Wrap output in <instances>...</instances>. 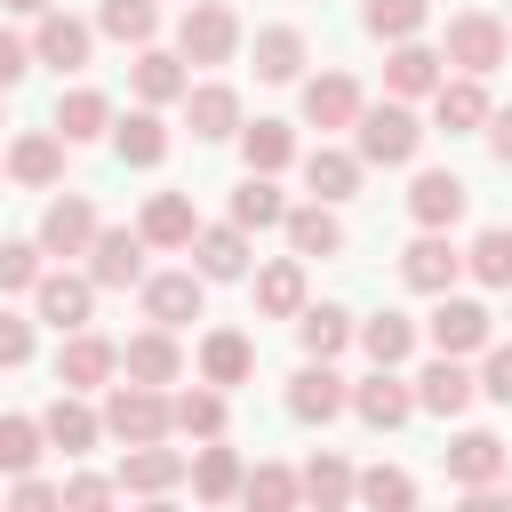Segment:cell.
Here are the masks:
<instances>
[{
    "label": "cell",
    "instance_id": "cell-1",
    "mask_svg": "<svg viewBox=\"0 0 512 512\" xmlns=\"http://www.w3.org/2000/svg\"><path fill=\"white\" fill-rule=\"evenodd\" d=\"M352 128H360V160H376V168H408L416 144H424V120H416L400 96H392V104H360Z\"/></svg>",
    "mask_w": 512,
    "mask_h": 512
},
{
    "label": "cell",
    "instance_id": "cell-2",
    "mask_svg": "<svg viewBox=\"0 0 512 512\" xmlns=\"http://www.w3.org/2000/svg\"><path fill=\"white\" fill-rule=\"evenodd\" d=\"M240 48V16L224 0H184V24H176V56L184 64H232Z\"/></svg>",
    "mask_w": 512,
    "mask_h": 512
},
{
    "label": "cell",
    "instance_id": "cell-3",
    "mask_svg": "<svg viewBox=\"0 0 512 512\" xmlns=\"http://www.w3.org/2000/svg\"><path fill=\"white\" fill-rule=\"evenodd\" d=\"M112 440H168V392L160 384H112V400H104V416H96Z\"/></svg>",
    "mask_w": 512,
    "mask_h": 512
},
{
    "label": "cell",
    "instance_id": "cell-4",
    "mask_svg": "<svg viewBox=\"0 0 512 512\" xmlns=\"http://www.w3.org/2000/svg\"><path fill=\"white\" fill-rule=\"evenodd\" d=\"M440 64H456V72L488 80V72L504 64V24H496L488 8H464V16H448V48H440Z\"/></svg>",
    "mask_w": 512,
    "mask_h": 512
},
{
    "label": "cell",
    "instance_id": "cell-5",
    "mask_svg": "<svg viewBox=\"0 0 512 512\" xmlns=\"http://www.w3.org/2000/svg\"><path fill=\"white\" fill-rule=\"evenodd\" d=\"M80 256H88V280L96 288H136L144 280V232H128V224H96Z\"/></svg>",
    "mask_w": 512,
    "mask_h": 512
},
{
    "label": "cell",
    "instance_id": "cell-6",
    "mask_svg": "<svg viewBox=\"0 0 512 512\" xmlns=\"http://www.w3.org/2000/svg\"><path fill=\"white\" fill-rule=\"evenodd\" d=\"M32 312L64 336V328H88V312H96V280L88 272H48L40 264V280H32Z\"/></svg>",
    "mask_w": 512,
    "mask_h": 512
},
{
    "label": "cell",
    "instance_id": "cell-7",
    "mask_svg": "<svg viewBox=\"0 0 512 512\" xmlns=\"http://www.w3.org/2000/svg\"><path fill=\"white\" fill-rule=\"evenodd\" d=\"M112 368H120V344H112V336L64 328V352H56V384H64V392H96V384H112Z\"/></svg>",
    "mask_w": 512,
    "mask_h": 512
},
{
    "label": "cell",
    "instance_id": "cell-8",
    "mask_svg": "<svg viewBox=\"0 0 512 512\" xmlns=\"http://www.w3.org/2000/svg\"><path fill=\"white\" fill-rule=\"evenodd\" d=\"M144 288V320L152 328H184V320H200V304H208V280L200 272H152V280H136Z\"/></svg>",
    "mask_w": 512,
    "mask_h": 512
},
{
    "label": "cell",
    "instance_id": "cell-9",
    "mask_svg": "<svg viewBox=\"0 0 512 512\" xmlns=\"http://www.w3.org/2000/svg\"><path fill=\"white\" fill-rule=\"evenodd\" d=\"M488 336H496V312H488L480 296H448V288H440V312H432V344L464 360V352H480Z\"/></svg>",
    "mask_w": 512,
    "mask_h": 512
},
{
    "label": "cell",
    "instance_id": "cell-10",
    "mask_svg": "<svg viewBox=\"0 0 512 512\" xmlns=\"http://www.w3.org/2000/svg\"><path fill=\"white\" fill-rule=\"evenodd\" d=\"M24 48H32V64H56V72H80V64H88V48H96V32H88L80 16H64V8H40V32H32Z\"/></svg>",
    "mask_w": 512,
    "mask_h": 512
},
{
    "label": "cell",
    "instance_id": "cell-11",
    "mask_svg": "<svg viewBox=\"0 0 512 512\" xmlns=\"http://www.w3.org/2000/svg\"><path fill=\"white\" fill-rule=\"evenodd\" d=\"M464 200H472V184H464L456 168H424V176L408 184V216H416L424 232H448V224L464 216Z\"/></svg>",
    "mask_w": 512,
    "mask_h": 512
},
{
    "label": "cell",
    "instance_id": "cell-12",
    "mask_svg": "<svg viewBox=\"0 0 512 512\" xmlns=\"http://www.w3.org/2000/svg\"><path fill=\"white\" fill-rule=\"evenodd\" d=\"M120 376L128 384H176L184 376V352H176V328H144L120 344Z\"/></svg>",
    "mask_w": 512,
    "mask_h": 512
},
{
    "label": "cell",
    "instance_id": "cell-13",
    "mask_svg": "<svg viewBox=\"0 0 512 512\" xmlns=\"http://www.w3.org/2000/svg\"><path fill=\"white\" fill-rule=\"evenodd\" d=\"M288 416H296V424H328V416H344V376H336L328 360H304V368L288 376Z\"/></svg>",
    "mask_w": 512,
    "mask_h": 512
},
{
    "label": "cell",
    "instance_id": "cell-14",
    "mask_svg": "<svg viewBox=\"0 0 512 512\" xmlns=\"http://www.w3.org/2000/svg\"><path fill=\"white\" fill-rule=\"evenodd\" d=\"M184 248H192V272L200 280H240L248 272V232L240 224H200Z\"/></svg>",
    "mask_w": 512,
    "mask_h": 512
},
{
    "label": "cell",
    "instance_id": "cell-15",
    "mask_svg": "<svg viewBox=\"0 0 512 512\" xmlns=\"http://www.w3.org/2000/svg\"><path fill=\"white\" fill-rule=\"evenodd\" d=\"M344 408H360V424H376V432H400V424L416 416V400H408V384H400L392 368H376L368 384H352Z\"/></svg>",
    "mask_w": 512,
    "mask_h": 512
},
{
    "label": "cell",
    "instance_id": "cell-16",
    "mask_svg": "<svg viewBox=\"0 0 512 512\" xmlns=\"http://www.w3.org/2000/svg\"><path fill=\"white\" fill-rule=\"evenodd\" d=\"M176 480H184V456L160 448V440H136V448L120 456V496H168Z\"/></svg>",
    "mask_w": 512,
    "mask_h": 512
},
{
    "label": "cell",
    "instance_id": "cell-17",
    "mask_svg": "<svg viewBox=\"0 0 512 512\" xmlns=\"http://www.w3.org/2000/svg\"><path fill=\"white\" fill-rule=\"evenodd\" d=\"M8 176L32 184V192H48V184L64 176V136H56V128H24V136L8 144Z\"/></svg>",
    "mask_w": 512,
    "mask_h": 512
},
{
    "label": "cell",
    "instance_id": "cell-18",
    "mask_svg": "<svg viewBox=\"0 0 512 512\" xmlns=\"http://www.w3.org/2000/svg\"><path fill=\"white\" fill-rule=\"evenodd\" d=\"M88 232H96L88 192H64V200H48V216H40V256H80Z\"/></svg>",
    "mask_w": 512,
    "mask_h": 512
},
{
    "label": "cell",
    "instance_id": "cell-19",
    "mask_svg": "<svg viewBox=\"0 0 512 512\" xmlns=\"http://www.w3.org/2000/svg\"><path fill=\"white\" fill-rule=\"evenodd\" d=\"M248 376H256V344L240 328H208L200 336V384L224 392V384H248Z\"/></svg>",
    "mask_w": 512,
    "mask_h": 512
},
{
    "label": "cell",
    "instance_id": "cell-20",
    "mask_svg": "<svg viewBox=\"0 0 512 512\" xmlns=\"http://www.w3.org/2000/svg\"><path fill=\"white\" fill-rule=\"evenodd\" d=\"M416 408H432V416H464L472 408V368L456 360V352H440L424 376H416V392H408Z\"/></svg>",
    "mask_w": 512,
    "mask_h": 512
},
{
    "label": "cell",
    "instance_id": "cell-21",
    "mask_svg": "<svg viewBox=\"0 0 512 512\" xmlns=\"http://www.w3.org/2000/svg\"><path fill=\"white\" fill-rule=\"evenodd\" d=\"M96 432H104V424H96V408H88L80 392H56V400H48V416H40V440H48V448H64V456H88V448H96Z\"/></svg>",
    "mask_w": 512,
    "mask_h": 512
},
{
    "label": "cell",
    "instance_id": "cell-22",
    "mask_svg": "<svg viewBox=\"0 0 512 512\" xmlns=\"http://www.w3.org/2000/svg\"><path fill=\"white\" fill-rule=\"evenodd\" d=\"M448 480L456 488H496L504 480V440L496 432H456L448 440Z\"/></svg>",
    "mask_w": 512,
    "mask_h": 512
},
{
    "label": "cell",
    "instance_id": "cell-23",
    "mask_svg": "<svg viewBox=\"0 0 512 512\" xmlns=\"http://www.w3.org/2000/svg\"><path fill=\"white\" fill-rule=\"evenodd\" d=\"M432 120H440L448 136H464V128H480V120H488V88H480L472 72H456V80L440 72V80H432Z\"/></svg>",
    "mask_w": 512,
    "mask_h": 512
},
{
    "label": "cell",
    "instance_id": "cell-24",
    "mask_svg": "<svg viewBox=\"0 0 512 512\" xmlns=\"http://www.w3.org/2000/svg\"><path fill=\"white\" fill-rule=\"evenodd\" d=\"M432 80H440V48H424L416 32L392 40V56H384V88H392V96H432Z\"/></svg>",
    "mask_w": 512,
    "mask_h": 512
},
{
    "label": "cell",
    "instance_id": "cell-25",
    "mask_svg": "<svg viewBox=\"0 0 512 512\" xmlns=\"http://www.w3.org/2000/svg\"><path fill=\"white\" fill-rule=\"evenodd\" d=\"M352 112H360V80H352V72L304 80V120H312V128H352Z\"/></svg>",
    "mask_w": 512,
    "mask_h": 512
},
{
    "label": "cell",
    "instance_id": "cell-26",
    "mask_svg": "<svg viewBox=\"0 0 512 512\" xmlns=\"http://www.w3.org/2000/svg\"><path fill=\"white\" fill-rule=\"evenodd\" d=\"M104 136H112V152H120L128 168H160V160H168V128H160V112H152V104H144V112H128V120H112Z\"/></svg>",
    "mask_w": 512,
    "mask_h": 512
},
{
    "label": "cell",
    "instance_id": "cell-27",
    "mask_svg": "<svg viewBox=\"0 0 512 512\" xmlns=\"http://www.w3.org/2000/svg\"><path fill=\"white\" fill-rule=\"evenodd\" d=\"M456 272H464V256L440 240V232H424L408 256H400V280L408 288H424V296H440V288H456Z\"/></svg>",
    "mask_w": 512,
    "mask_h": 512
},
{
    "label": "cell",
    "instance_id": "cell-28",
    "mask_svg": "<svg viewBox=\"0 0 512 512\" xmlns=\"http://www.w3.org/2000/svg\"><path fill=\"white\" fill-rule=\"evenodd\" d=\"M296 344H304V360H336L352 344V312L344 304H296Z\"/></svg>",
    "mask_w": 512,
    "mask_h": 512
},
{
    "label": "cell",
    "instance_id": "cell-29",
    "mask_svg": "<svg viewBox=\"0 0 512 512\" xmlns=\"http://www.w3.org/2000/svg\"><path fill=\"white\" fill-rule=\"evenodd\" d=\"M136 232H144V248H184V240L200 232V216H192V200H184V192H152Z\"/></svg>",
    "mask_w": 512,
    "mask_h": 512
},
{
    "label": "cell",
    "instance_id": "cell-30",
    "mask_svg": "<svg viewBox=\"0 0 512 512\" xmlns=\"http://www.w3.org/2000/svg\"><path fill=\"white\" fill-rule=\"evenodd\" d=\"M184 88H192L184 56H168V48H152V40H144V48H136V96H144V104H176Z\"/></svg>",
    "mask_w": 512,
    "mask_h": 512
},
{
    "label": "cell",
    "instance_id": "cell-31",
    "mask_svg": "<svg viewBox=\"0 0 512 512\" xmlns=\"http://www.w3.org/2000/svg\"><path fill=\"white\" fill-rule=\"evenodd\" d=\"M184 120H192V136H232L240 128V96L224 88V80H208V88H184Z\"/></svg>",
    "mask_w": 512,
    "mask_h": 512
},
{
    "label": "cell",
    "instance_id": "cell-32",
    "mask_svg": "<svg viewBox=\"0 0 512 512\" xmlns=\"http://www.w3.org/2000/svg\"><path fill=\"white\" fill-rule=\"evenodd\" d=\"M304 184H312V200H352L360 192V160L352 152H336V144H320V152H304Z\"/></svg>",
    "mask_w": 512,
    "mask_h": 512
},
{
    "label": "cell",
    "instance_id": "cell-33",
    "mask_svg": "<svg viewBox=\"0 0 512 512\" xmlns=\"http://www.w3.org/2000/svg\"><path fill=\"white\" fill-rule=\"evenodd\" d=\"M280 224H288V248H296V256H336V248H344V224H336V208H328V200L288 208Z\"/></svg>",
    "mask_w": 512,
    "mask_h": 512
},
{
    "label": "cell",
    "instance_id": "cell-34",
    "mask_svg": "<svg viewBox=\"0 0 512 512\" xmlns=\"http://www.w3.org/2000/svg\"><path fill=\"white\" fill-rule=\"evenodd\" d=\"M296 304H304V256L264 264V272H256V312H264V320H296Z\"/></svg>",
    "mask_w": 512,
    "mask_h": 512
},
{
    "label": "cell",
    "instance_id": "cell-35",
    "mask_svg": "<svg viewBox=\"0 0 512 512\" xmlns=\"http://www.w3.org/2000/svg\"><path fill=\"white\" fill-rule=\"evenodd\" d=\"M352 336H360V352H368L376 368H400V360L416 352V320H408V312H376V320H360Z\"/></svg>",
    "mask_w": 512,
    "mask_h": 512
},
{
    "label": "cell",
    "instance_id": "cell-36",
    "mask_svg": "<svg viewBox=\"0 0 512 512\" xmlns=\"http://www.w3.org/2000/svg\"><path fill=\"white\" fill-rule=\"evenodd\" d=\"M168 432H184V440H224V392H216V384L176 392V400H168Z\"/></svg>",
    "mask_w": 512,
    "mask_h": 512
},
{
    "label": "cell",
    "instance_id": "cell-37",
    "mask_svg": "<svg viewBox=\"0 0 512 512\" xmlns=\"http://www.w3.org/2000/svg\"><path fill=\"white\" fill-rule=\"evenodd\" d=\"M112 128V104L96 96V88H72V96H56V136L64 144H96Z\"/></svg>",
    "mask_w": 512,
    "mask_h": 512
},
{
    "label": "cell",
    "instance_id": "cell-38",
    "mask_svg": "<svg viewBox=\"0 0 512 512\" xmlns=\"http://www.w3.org/2000/svg\"><path fill=\"white\" fill-rule=\"evenodd\" d=\"M184 472H192V496H200V504H232V496H240V456L216 448V440H208Z\"/></svg>",
    "mask_w": 512,
    "mask_h": 512
},
{
    "label": "cell",
    "instance_id": "cell-39",
    "mask_svg": "<svg viewBox=\"0 0 512 512\" xmlns=\"http://www.w3.org/2000/svg\"><path fill=\"white\" fill-rule=\"evenodd\" d=\"M232 136H240V152H248V168H256V176H280V168L296 160L288 120H256V128H232Z\"/></svg>",
    "mask_w": 512,
    "mask_h": 512
},
{
    "label": "cell",
    "instance_id": "cell-40",
    "mask_svg": "<svg viewBox=\"0 0 512 512\" xmlns=\"http://www.w3.org/2000/svg\"><path fill=\"white\" fill-rule=\"evenodd\" d=\"M296 72H304V32L296 24L256 32V80H296Z\"/></svg>",
    "mask_w": 512,
    "mask_h": 512
},
{
    "label": "cell",
    "instance_id": "cell-41",
    "mask_svg": "<svg viewBox=\"0 0 512 512\" xmlns=\"http://www.w3.org/2000/svg\"><path fill=\"white\" fill-rule=\"evenodd\" d=\"M280 216H288V200L272 192V176H256V168H248V176H240V192H232V224H240V232H264V224H280Z\"/></svg>",
    "mask_w": 512,
    "mask_h": 512
},
{
    "label": "cell",
    "instance_id": "cell-42",
    "mask_svg": "<svg viewBox=\"0 0 512 512\" xmlns=\"http://www.w3.org/2000/svg\"><path fill=\"white\" fill-rule=\"evenodd\" d=\"M96 32H112L120 48H144V40L160 32V8H152V0H104V8H96Z\"/></svg>",
    "mask_w": 512,
    "mask_h": 512
},
{
    "label": "cell",
    "instance_id": "cell-43",
    "mask_svg": "<svg viewBox=\"0 0 512 512\" xmlns=\"http://www.w3.org/2000/svg\"><path fill=\"white\" fill-rule=\"evenodd\" d=\"M296 496H312L320 512L352 504V464H344V456H312V464H304V480H296Z\"/></svg>",
    "mask_w": 512,
    "mask_h": 512
},
{
    "label": "cell",
    "instance_id": "cell-44",
    "mask_svg": "<svg viewBox=\"0 0 512 512\" xmlns=\"http://www.w3.org/2000/svg\"><path fill=\"white\" fill-rule=\"evenodd\" d=\"M464 264H472V280H480V288H504V280H512V232H504V224H488V232L464 248Z\"/></svg>",
    "mask_w": 512,
    "mask_h": 512
},
{
    "label": "cell",
    "instance_id": "cell-45",
    "mask_svg": "<svg viewBox=\"0 0 512 512\" xmlns=\"http://www.w3.org/2000/svg\"><path fill=\"white\" fill-rule=\"evenodd\" d=\"M352 496L376 504V512H400V504H416V480L392 472V464H376V472H352Z\"/></svg>",
    "mask_w": 512,
    "mask_h": 512
},
{
    "label": "cell",
    "instance_id": "cell-46",
    "mask_svg": "<svg viewBox=\"0 0 512 512\" xmlns=\"http://www.w3.org/2000/svg\"><path fill=\"white\" fill-rule=\"evenodd\" d=\"M240 496H248L256 512H288V504H296V472H280V464H256V472H240Z\"/></svg>",
    "mask_w": 512,
    "mask_h": 512
},
{
    "label": "cell",
    "instance_id": "cell-47",
    "mask_svg": "<svg viewBox=\"0 0 512 512\" xmlns=\"http://www.w3.org/2000/svg\"><path fill=\"white\" fill-rule=\"evenodd\" d=\"M40 464V424L32 416H0V472L16 480V472H32Z\"/></svg>",
    "mask_w": 512,
    "mask_h": 512
},
{
    "label": "cell",
    "instance_id": "cell-48",
    "mask_svg": "<svg viewBox=\"0 0 512 512\" xmlns=\"http://www.w3.org/2000/svg\"><path fill=\"white\" fill-rule=\"evenodd\" d=\"M424 0H368V32L376 40H408V32H424Z\"/></svg>",
    "mask_w": 512,
    "mask_h": 512
},
{
    "label": "cell",
    "instance_id": "cell-49",
    "mask_svg": "<svg viewBox=\"0 0 512 512\" xmlns=\"http://www.w3.org/2000/svg\"><path fill=\"white\" fill-rule=\"evenodd\" d=\"M472 400H512V352L488 336L480 344V376H472Z\"/></svg>",
    "mask_w": 512,
    "mask_h": 512
},
{
    "label": "cell",
    "instance_id": "cell-50",
    "mask_svg": "<svg viewBox=\"0 0 512 512\" xmlns=\"http://www.w3.org/2000/svg\"><path fill=\"white\" fill-rule=\"evenodd\" d=\"M40 280V240H0V296Z\"/></svg>",
    "mask_w": 512,
    "mask_h": 512
},
{
    "label": "cell",
    "instance_id": "cell-51",
    "mask_svg": "<svg viewBox=\"0 0 512 512\" xmlns=\"http://www.w3.org/2000/svg\"><path fill=\"white\" fill-rule=\"evenodd\" d=\"M112 496H120V480H104V472H80L56 488V504H112Z\"/></svg>",
    "mask_w": 512,
    "mask_h": 512
},
{
    "label": "cell",
    "instance_id": "cell-52",
    "mask_svg": "<svg viewBox=\"0 0 512 512\" xmlns=\"http://www.w3.org/2000/svg\"><path fill=\"white\" fill-rule=\"evenodd\" d=\"M24 360H32V320L0 312V368H24Z\"/></svg>",
    "mask_w": 512,
    "mask_h": 512
},
{
    "label": "cell",
    "instance_id": "cell-53",
    "mask_svg": "<svg viewBox=\"0 0 512 512\" xmlns=\"http://www.w3.org/2000/svg\"><path fill=\"white\" fill-rule=\"evenodd\" d=\"M24 72H32V48H24L16 32H0V88H16Z\"/></svg>",
    "mask_w": 512,
    "mask_h": 512
},
{
    "label": "cell",
    "instance_id": "cell-54",
    "mask_svg": "<svg viewBox=\"0 0 512 512\" xmlns=\"http://www.w3.org/2000/svg\"><path fill=\"white\" fill-rule=\"evenodd\" d=\"M8 504H56V488H48V480H32V472H16V488H8Z\"/></svg>",
    "mask_w": 512,
    "mask_h": 512
},
{
    "label": "cell",
    "instance_id": "cell-55",
    "mask_svg": "<svg viewBox=\"0 0 512 512\" xmlns=\"http://www.w3.org/2000/svg\"><path fill=\"white\" fill-rule=\"evenodd\" d=\"M8 16H40V8H56V0H0Z\"/></svg>",
    "mask_w": 512,
    "mask_h": 512
},
{
    "label": "cell",
    "instance_id": "cell-56",
    "mask_svg": "<svg viewBox=\"0 0 512 512\" xmlns=\"http://www.w3.org/2000/svg\"><path fill=\"white\" fill-rule=\"evenodd\" d=\"M0 128H8V120H0Z\"/></svg>",
    "mask_w": 512,
    "mask_h": 512
}]
</instances>
